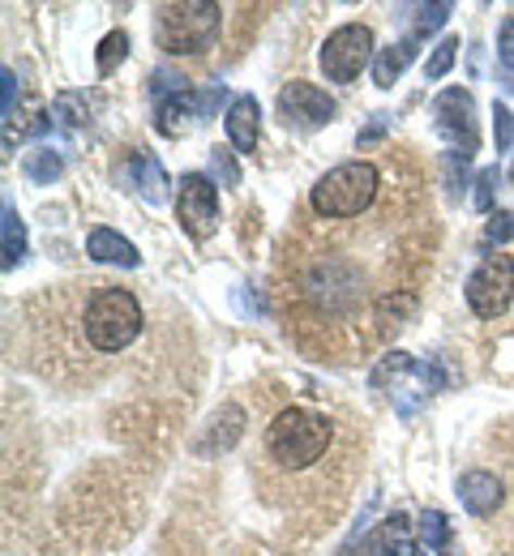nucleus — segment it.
<instances>
[{
  "label": "nucleus",
  "mask_w": 514,
  "mask_h": 556,
  "mask_svg": "<svg viewBox=\"0 0 514 556\" xmlns=\"http://www.w3.org/2000/svg\"><path fill=\"white\" fill-rule=\"evenodd\" d=\"M438 223L421 167L386 150V189L356 218H317L304 206L279 240L275 313L300 351L361 359L386 348L421 308Z\"/></svg>",
  "instance_id": "1"
},
{
  "label": "nucleus",
  "mask_w": 514,
  "mask_h": 556,
  "mask_svg": "<svg viewBox=\"0 0 514 556\" xmlns=\"http://www.w3.org/2000/svg\"><path fill=\"white\" fill-rule=\"evenodd\" d=\"M356 437L317 407H284L262 437V454L253 463L258 488L288 518L330 522L356 471Z\"/></svg>",
  "instance_id": "2"
},
{
  "label": "nucleus",
  "mask_w": 514,
  "mask_h": 556,
  "mask_svg": "<svg viewBox=\"0 0 514 556\" xmlns=\"http://www.w3.org/2000/svg\"><path fill=\"white\" fill-rule=\"evenodd\" d=\"M386 189V159L373 163V159H348L339 167H330L313 193H309V210L317 218H356L377 206Z\"/></svg>",
  "instance_id": "3"
},
{
  "label": "nucleus",
  "mask_w": 514,
  "mask_h": 556,
  "mask_svg": "<svg viewBox=\"0 0 514 556\" xmlns=\"http://www.w3.org/2000/svg\"><path fill=\"white\" fill-rule=\"evenodd\" d=\"M82 334H86V348L90 351H125L138 334H142V304L134 291L125 287H99L90 291L86 300V317H82Z\"/></svg>",
  "instance_id": "4"
},
{
  "label": "nucleus",
  "mask_w": 514,
  "mask_h": 556,
  "mask_svg": "<svg viewBox=\"0 0 514 556\" xmlns=\"http://www.w3.org/2000/svg\"><path fill=\"white\" fill-rule=\"evenodd\" d=\"M223 4L215 0H172L154 9V43L172 56H198L220 39Z\"/></svg>",
  "instance_id": "5"
},
{
  "label": "nucleus",
  "mask_w": 514,
  "mask_h": 556,
  "mask_svg": "<svg viewBox=\"0 0 514 556\" xmlns=\"http://www.w3.org/2000/svg\"><path fill=\"white\" fill-rule=\"evenodd\" d=\"M514 300V257L511 253H489L476 275L467 278V304L476 317H498Z\"/></svg>",
  "instance_id": "6"
},
{
  "label": "nucleus",
  "mask_w": 514,
  "mask_h": 556,
  "mask_svg": "<svg viewBox=\"0 0 514 556\" xmlns=\"http://www.w3.org/2000/svg\"><path fill=\"white\" fill-rule=\"evenodd\" d=\"M368 56H373V30L361 26V22H348V26L326 35V43H322V73L330 81H352V77H361Z\"/></svg>",
  "instance_id": "7"
},
{
  "label": "nucleus",
  "mask_w": 514,
  "mask_h": 556,
  "mask_svg": "<svg viewBox=\"0 0 514 556\" xmlns=\"http://www.w3.org/2000/svg\"><path fill=\"white\" fill-rule=\"evenodd\" d=\"M176 218H180V227L193 240L215 236V227H220V189H215L211 176L193 172V176L180 180V189H176Z\"/></svg>",
  "instance_id": "8"
},
{
  "label": "nucleus",
  "mask_w": 514,
  "mask_h": 556,
  "mask_svg": "<svg viewBox=\"0 0 514 556\" xmlns=\"http://www.w3.org/2000/svg\"><path fill=\"white\" fill-rule=\"evenodd\" d=\"M335 99L326 90H317L313 81H288L279 90V116L288 129H322L335 121Z\"/></svg>",
  "instance_id": "9"
},
{
  "label": "nucleus",
  "mask_w": 514,
  "mask_h": 556,
  "mask_svg": "<svg viewBox=\"0 0 514 556\" xmlns=\"http://www.w3.org/2000/svg\"><path fill=\"white\" fill-rule=\"evenodd\" d=\"M472 112H476V103H472V94L467 90H441L438 99H434V116H438V134L454 141V150H463L467 159L476 154V121H472Z\"/></svg>",
  "instance_id": "10"
},
{
  "label": "nucleus",
  "mask_w": 514,
  "mask_h": 556,
  "mask_svg": "<svg viewBox=\"0 0 514 556\" xmlns=\"http://www.w3.org/2000/svg\"><path fill=\"white\" fill-rule=\"evenodd\" d=\"M356 556H416L408 514H390V518H381V522L368 531L365 540H361Z\"/></svg>",
  "instance_id": "11"
},
{
  "label": "nucleus",
  "mask_w": 514,
  "mask_h": 556,
  "mask_svg": "<svg viewBox=\"0 0 514 556\" xmlns=\"http://www.w3.org/2000/svg\"><path fill=\"white\" fill-rule=\"evenodd\" d=\"M258 138H262V108H258V99L253 94L231 99V108H227V141L240 154H253Z\"/></svg>",
  "instance_id": "12"
},
{
  "label": "nucleus",
  "mask_w": 514,
  "mask_h": 556,
  "mask_svg": "<svg viewBox=\"0 0 514 556\" xmlns=\"http://www.w3.org/2000/svg\"><path fill=\"white\" fill-rule=\"evenodd\" d=\"M459 501H463L467 514L489 518V514L502 505V480L489 476V471H463V476H459Z\"/></svg>",
  "instance_id": "13"
},
{
  "label": "nucleus",
  "mask_w": 514,
  "mask_h": 556,
  "mask_svg": "<svg viewBox=\"0 0 514 556\" xmlns=\"http://www.w3.org/2000/svg\"><path fill=\"white\" fill-rule=\"evenodd\" d=\"M240 432H245V412L240 407H223V412H215V419L206 424V432L193 441V454H215V450H231L236 441H240Z\"/></svg>",
  "instance_id": "14"
},
{
  "label": "nucleus",
  "mask_w": 514,
  "mask_h": 556,
  "mask_svg": "<svg viewBox=\"0 0 514 556\" xmlns=\"http://www.w3.org/2000/svg\"><path fill=\"white\" fill-rule=\"evenodd\" d=\"M416 52H421V35L412 30V35H403L399 43H390L386 52H377V61H373V81H377L381 90H390V86L403 77V70L416 61Z\"/></svg>",
  "instance_id": "15"
},
{
  "label": "nucleus",
  "mask_w": 514,
  "mask_h": 556,
  "mask_svg": "<svg viewBox=\"0 0 514 556\" xmlns=\"http://www.w3.org/2000/svg\"><path fill=\"white\" fill-rule=\"evenodd\" d=\"M129 180L138 185V193L147 198L150 206H163V202H167V172H163L159 159H150L147 150H138V154L129 159Z\"/></svg>",
  "instance_id": "16"
},
{
  "label": "nucleus",
  "mask_w": 514,
  "mask_h": 556,
  "mask_svg": "<svg viewBox=\"0 0 514 556\" xmlns=\"http://www.w3.org/2000/svg\"><path fill=\"white\" fill-rule=\"evenodd\" d=\"M189 116L202 121V99H198L193 90H176V94L159 99V129H163L167 138H180L185 125H189Z\"/></svg>",
  "instance_id": "17"
},
{
  "label": "nucleus",
  "mask_w": 514,
  "mask_h": 556,
  "mask_svg": "<svg viewBox=\"0 0 514 556\" xmlns=\"http://www.w3.org/2000/svg\"><path fill=\"white\" fill-rule=\"evenodd\" d=\"M86 253H90L95 262H108V266H138V262H142L138 249H134L125 236L108 231V227H95V231L86 236Z\"/></svg>",
  "instance_id": "18"
},
{
  "label": "nucleus",
  "mask_w": 514,
  "mask_h": 556,
  "mask_svg": "<svg viewBox=\"0 0 514 556\" xmlns=\"http://www.w3.org/2000/svg\"><path fill=\"white\" fill-rule=\"evenodd\" d=\"M22 172H26L30 185H52V180H61L65 163H61V154H57L52 146H39V150H30V154L22 159Z\"/></svg>",
  "instance_id": "19"
},
{
  "label": "nucleus",
  "mask_w": 514,
  "mask_h": 556,
  "mask_svg": "<svg viewBox=\"0 0 514 556\" xmlns=\"http://www.w3.org/2000/svg\"><path fill=\"white\" fill-rule=\"evenodd\" d=\"M0 236H4V270H13V266L26 257V227H22V214H17L13 202H4Z\"/></svg>",
  "instance_id": "20"
},
{
  "label": "nucleus",
  "mask_w": 514,
  "mask_h": 556,
  "mask_svg": "<svg viewBox=\"0 0 514 556\" xmlns=\"http://www.w3.org/2000/svg\"><path fill=\"white\" fill-rule=\"evenodd\" d=\"M421 540L429 544V553L454 556V544H450V518L441 509H425L421 514Z\"/></svg>",
  "instance_id": "21"
},
{
  "label": "nucleus",
  "mask_w": 514,
  "mask_h": 556,
  "mask_svg": "<svg viewBox=\"0 0 514 556\" xmlns=\"http://www.w3.org/2000/svg\"><path fill=\"white\" fill-rule=\"evenodd\" d=\"M125 52H129V35H125V30H112V35L99 43V73L116 70V61H125Z\"/></svg>",
  "instance_id": "22"
},
{
  "label": "nucleus",
  "mask_w": 514,
  "mask_h": 556,
  "mask_svg": "<svg viewBox=\"0 0 514 556\" xmlns=\"http://www.w3.org/2000/svg\"><path fill=\"white\" fill-rule=\"evenodd\" d=\"M454 56H459V39L454 35H446L438 48H434V56H429V65H425V77H446L450 73V65H454Z\"/></svg>",
  "instance_id": "23"
},
{
  "label": "nucleus",
  "mask_w": 514,
  "mask_h": 556,
  "mask_svg": "<svg viewBox=\"0 0 514 556\" xmlns=\"http://www.w3.org/2000/svg\"><path fill=\"white\" fill-rule=\"evenodd\" d=\"M441 167H446V189H450V198H459L463 172H467V154H463V150H450V154L441 159Z\"/></svg>",
  "instance_id": "24"
},
{
  "label": "nucleus",
  "mask_w": 514,
  "mask_h": 556,
  "mask_svg": "<svg viewBox=\"0 0 514 556\" xmlns=\"http://www.w3.org/2000/svg\"><path fill=\"white\" fill-rule=\"evenodd\" d=\"M493 141H498V150H511L514 146V112L506 103L493 108Z\"/></svg>",
  "instance_id": "25"
},
{
  "label": "nucleus",
  "mask_w": 514,
  "mask_h": 556,
  "mask_svg": "<svg viewBox=\"0 0 514 556\" xmlns=\"http://www.w3.org/2000/svg\"><path fill=\"white\" fill-rule=\"evenodd\" d=\"M511 236H514V214H493V218H489V227H485L480 249L489 253L493 244H502V240H511Z\"/></svg>",
  "instance_id": "26"
},
{
  "label": "nucleus",
  "mask_w": 514,
  "mask_h": 556,
  "mask_svg": "<svg viewBox=\"0 0 514 556\" xmlns=\"http://www.w3.org/2000/svg\"><path fill=\"white\" fill-rule=\"evenodd\" d=\"M450 13H454V4H429V9H421V17H416V35L425 39L429 30H438Z\"/></svg>",
  "instance_id": "27"
},
{
  "label": "nucleus",
  "mask_w": 514,
  "mask_h": 556,
  "mask_svg": "<svg viewBox=\"0 0 514 556\" xmlns=\"http://www.w3.org/2000/svg\"><path fill=\"white\" fill-rule=\"evenodd\" d=\"M493 185H498V167H485L476 176V206L480 210H493Z\"/></svg>",
  "instance_id": "28"
},
{
  "label": "nucleus",
  "mask_w": 514,
  "mask_h": 556,
  "mask_svg": "<svg viewBox=\"0 0 514 556\" xmlns=\"http://www.w3.org/2000/svg\"><path fill=\"white\" fill-rule=\"evenodd\" d=\"M498 56H502L506 70H514V17H506L502 30H498Z\"/></svg>",
  "instance_id": "29"
},
{
  "label": "nucleus",
  "mask_w": 514,
  "mask_h": 556,
  "mask_svg": "<svg viewBox=\"0 0 514 556\" xmlns=\"http://www.w3.org/2000/svg\"><path fill=\"white\" fill-rule=\"evenodd\" d=\"M211 159H215V172H220L227 185H240V172H236V163H231V159L223 154V146L215 150V154H211Z\"/></svg>",
  "instance_id": "30"
},
{
  "label": "nucleus",
  "mask_w": 514,
  "mask_h": 556,
  "mask_svg": "<svg viewBox=\"0 0 514 556\" xmlns=\"http://www.w3.org/2000/svg\"><path fill=\"white\" fill-rule=\"evenodd\" d=\"M0 81H4V121H9L13 116V99H17V77H13V70H4Z\"/></svg>",
  "instance_id": "31"
},
{
  "label": "nucleus",
  "mask_w": 514,
  "mask_h": 556,
  "mask_svg": "<svg viewBox=\"0 0 514 556\" xmlns=\"http://www.w3.org/2000/svg\"><path fill=\"white\" fill-rule=\"evenodd\" d=\"M511 180H514V167H511Z\"/></svg>",
  "instance_id": "32"
},
{
  "label": "nucleus",
  "mask_w": 514,
  "mask_h": 556,
  "mask_svg": "<svg viewBox=\"0 0 514 556\" xmlns=\"http://www.w3.org/2000/svg\"><path fill=\"white\" fill-rule=\"evenodd\" d=\"M416 556H421V553H416Z\"/></svg>",
  "instance_id": "33"
}]
</instances>
